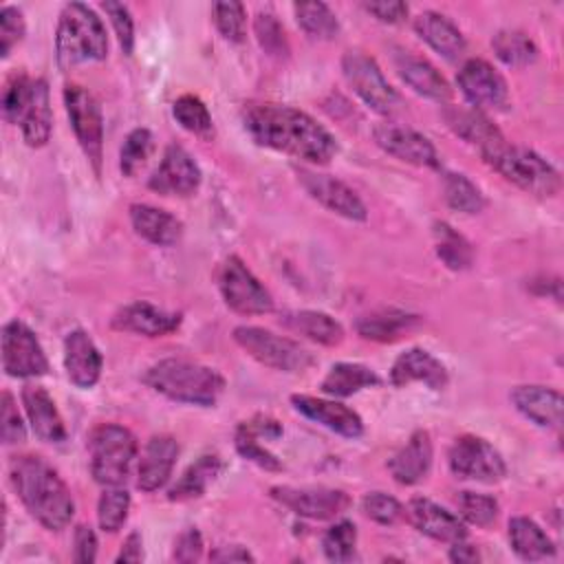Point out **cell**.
Wrapping results in <instances>:
<instances>
[{
	"label": "cell",
	"instance_id": "19",
	"mask_svg": "<svg viewBox=\"0 0 564 564\" xmlns=\"http://www.w3.org/2000/svg\"><path fill=\"white\" fill-rule=\"evenodd\" d=\"M408 522L423 535L436 542H458L467 538V527L460 516L447 511L430 498H412L403 509Z\"/></svg>",
	"mask_w": 564,
	"mask_h": 564
},
{
	"label": "cell",
	"instance_id": "54",
	"mask_svg": "<svg viewBox=\"0 0 564 564\" xmlns=\"http://www.w3.org/2000/svg\"><path fill=\"white\" fill-rule=\"evenodd\" d=\"M364 9L383 24H399L408 18V11H410V7L405 2H399V0L364 2Z\"/></svg>",
	"mask_w": 564,
	"mask_h": 564
},
{
	"label": "cell",
	"instance_id": "33",
	"mask_svg": "<svg viewBox=\"0 0 564 564\" xmlns=\"http://www.w3.org/2000/svg\"><path fill=\"white\" fill-rule=\"evenodd\" d=\"M280 324L322 346H337L344 339V326L324 311H289Z\"/></svg>",
	"mask_w": 564,
	"mask_h": 564
},
{
	"label": "cell",
	"instance_id": "22",
	"mask_svg": "<svg viewBox=\"0 0 564 564\" xmlns=\"http://www.w3.org/2000/svg\"><path fill=\"white\" fill-rule=\"evenodd\" d=\"M104 359L93 337L75 328L64 337V370L70 383L77 388H93L101 377Z\"/></svg>",
	"mask_w": 564,
	"mask_h": 564
},
{
	"label": "cell",
	"instance_id": "38",
	"mask_svg": "<svg viewBox=\"0 0 564 564\" xmlns=\"http://www.w3.org/2000/svg\"><path fill=\"white\" fill-rule=\"evenodd\" d=\"M491 48L496 57L511 68H524L538 59L535 42L518 29H502L491 37Z\"/></svg>",
	"mask_w": 564,
	"mask_h": 564
},
{
	"label": "cell",
	"instance_id": "30",
	"mask_svg": "<svg viewBox=\"0 0 564 564\" xmlns=\"http://www.w3.org/2000/svg\"><path fill=\"white\" fill-rule=\"evenodd\" d=\"M130 223L137 236L156 247H172L183 236V223L174 214L148 203L130 205Z\"/></svg>",
	"mask_w": 564,
	"mask_h": 564
},
{
	"label": "cell",
	"instance_id": "5",
	"mask_svg": "<svg viewBox=\"0 0 564 564\" xmlns=\"http://www.w3.org/2000/svg\"><path fill=\"white\" fill-rule=\"evenodd\" d=\"M55 55L59 68H73L84 62L106 59L108 33L101 18L88 4H64L55 31Z\"/></svg>",
	"mask_w": 564,
	"mask_h": 564
},
{
	"label": "cell",
	"instance_id": "56",
	"mask_svg": "<svg viewBox=\"0 0 564 564\" xmlns=\"http://www.w3.org/2000/svg\"><path fill=\"white\" fill-rule=\"evenodd\" d=\"M212 562H253V553L247 546L240 544H225V546H216L209 553Z\"/></svg>",
	"mask_w": 564,
	"mask_h": 564
},
{
	"label": "cell",
	"instance_id": "46",
	"mask_svg": "<svg viewBox=\"0 0 564 564\" xmlns=\"http://www.w3.org/2000/svg\"><path fill=\"white\" fill-rule=\"evenodd\" d=\"M212 15L218 33L227 42H242L247 35V9L242 2L236 0H223L212 4Z\"/></svg>",
	"mask_w": 564,
	"mask_h": 564
},
{
	"label": "cell",
	"instance_id": "2",
	"mask_svg": "<svg viewBox=\"0 0 564 564\" xmlns=\"http://www.w3.org/2000/svg\"><path fill=\"white\" fill-rule=\"evenodd\" d=\"M9 480L24 509L48 531H62L75 516V500L68 485L37 454L13 456Z\"/></svg>",
	"mask_w": 564,
	"mask_h": 564
},
{
	"label": "cell",
	"instance_id": "39",
	"mask_svg": "<svg viewBox=\"0 0 564 564\" xmlns=\"http://www.w3.org/2000/svg\"><path fill=\"white\" fill-rule=\"evenodd\" d=\"M445 203L460 214H480L485 209V196L480 187L460 172H445L443 176Z\"/></svg>",
	"mask_w": 564,
	"mask_h": 564
},
{
	"label": "cell",
	"instance_id": "7",
	"mask_svg": "<svg viewBox=\"0 0 564 564\" xmlns=\"http://www.w3.org/2000/svg\"><path fill=\"white\" fill-rule=\"evenodd\" d=\"M134 434L117 423H101L88 436L90 474L101 487H123L137 458Z\"/></svg>",
	"mask_w": 564,
	"mask_h": 564
},
{
	"label": "cell",
	"instance_id": "34",
	"mask_svg": "<svg viewBox=\"0 0 564 564\" xmlns=\"http://www.w3.org/2000/svg\"><path fill=\"white\" fill-rule=\"evenodd\" d=\"M379 383L381 379L372 368L355 361H339L330 366V370L319 383V390L333 399H346L359 390L375 388Z\"/></svg>",
	"mask_w": 564,
	"mask_h": 564
},
{
	"label": "cell",
	"instance_id": "45",
	"mask_svg": "<svg viewBox=\"0 0 564 564\" xmlns=\"http://www.w3.org/2000/svg\"><path fill=\"white\" fill-rule=\"evenodd\" d=\"M357 549V527L350 520H339L322 535V551L330 562H350Z\"/></svg>",
	"mask_w": 564,
	"mask_h": 564
},
{
	"label": "cell",
	"instance_id": "31",
	"mask_svg": "<svg viewBox=\"0 0 564 564\" xmlns=\"http://www.w3.org/2000/svg\"><path fill=\"white\" fill-rule=\"evenodd\" d=\"M421 324V317L401 308H377L372 313L361 315L355 322V330L361 339L379 341V344H392L408 333H412Z\"/></svg>",
	"mask_w": 564,
	"mask_h": 564
},
{
	"label": "cell",
	"instance_id": "6",
	"mask_svg": "<svg viewBox=\"0 0 564 564\" xmlns=\"http://www.w3.org/2000/svg\"><path fill=\"white\" fill-rule=\"evenodd\" d=\"M482 161L494 167L505 181L513 183L522 192L538 196V198H551L560 192L562 178L560 172L542 159L535 150L524 145H511L507 139L485 154H480Z\"/></svg>",
	"mask_w": 564,
	"mask_h": 564
},
{
	"label": "cell",
	"instance_id": "26",
	"mask_svg": "<svg viewBox=\"0 0 564 564\" xmlns=\"http://www.w3.org/2000/svg\"><path fill=\"white\" fill-rule=\"evenodd\" d=\"M394 68H397V75L403 79V84H408L416 95L432 99L436 104H445L452 99V88L447 79L425 57H419L408 51H399L394 55Z\"/></svg>",
	"mask_w": 564,
	"mask_h": 564
},
{
	"label": "cell",
	"instance_id": "53",
	"mask_svg": "<svg viewBox=\"0 0 564 564\" xmlns=\"http://www.w3.org/2000/svg\"><path fill=\"white\" fill-rule=\"evenodd\" d=\"M200 555H203V535L196 527H187L174 540L172 560H176V562H196V560H200Z\"/></svg>",
	"mask_w": 564,
	"mask_h": 564
},
{
	"label": "cell",
	"instance_id": "16",
	"mask_svg": "<svg viewBox=\"0 0 564 564\" xmlns=\"http://www.w3.org/2000/svg\"><path fill=\"white\" fill-rule=\"evenodd\" d=\"M203 174L194 156L178 143H170L161 163L148 178V187L161 196H192L200 187Z\"/></svg>",
	"mask_w": 564,
	"mask_h": 564
},
{
	"label": "cell",
	"instance_id": "28",
	"mask_svg": "<svg viewBox=\"0 0 564 564\" xmlns=\"http://www.w3.org/2000/svg\"><path fill=\"white\" fill-rule=\"evenodd\" d=\"M516 410L531 423L544 430H560L562 425V394L546 386H516L511 390Z\"/></svg>",
	"mask_w": 564,
	"mask_h": 564
},
{
	"label": "cell",
	"instance_id": "27",
	"mask_svg": "<svg viewBox=\"0 0 564 564\" xmlns=\"http://www.w3.org/2000/svg\"><path fill=\"white\" fill-rule=\"evenodd\" d=\"M22 405L26 412V419L31 423V430L37 438L46 443H62L66 441V425L64 419L53 401V397L42 386H24L22 388Z\"/></svg>",
	"mask_w": 564,
	"mask_h": 564
},
{
	"label": "cell",
	"instance_id": "17",
	"mask_svg": "<svg viewBox=\"0 0 564 564\" xmlns=\"http://www.w3.org/2000/svg\"><path fill=\"white\" fill-rule=\"evenodd\" d=\"M297 181L304 187V192L313 200H317L322 207H326L328 212H333L341 218H348V220H366L368 218V209H366L364 200L344 181H339L330 174L306 170V167L297 170Z\"/></svg>",
	"mask_w": 564,
	"mask_h": 564
},
{
	"label": "cell",
	"instance_id": "13",
	"mask_svg": "<svg viewBox=\"0 0 564 564\" xmlns=\"http://www.w3.org/2000/svg\"><path fill=\"white\" fill-rule=\"evenodd\" d=\"M2 368L9 377L31 379L48 372V359L35 333L20 319L2 326Z\"/></svg>",
	"mask_w": 564,
	"mask_h": 564
},
{
	"label": "cell",
	"instance_id": "41",
	"mask_svg": "<svg viewBox=\"0 0 564 564\" xmlns=\"http://www.w3.org/2000/svg\"><path fill=\"white\" fill-rule=\"evenodd\" d=\"M172 115L178 121V126L196 137H212L214 134V121L205 106V101L196 95H181L172 104Z\"/></svg>",
	"mask_w": 564,
	"mask_h": 564
},
{
	"label": "cell",
	"instance_id": "35",
	"mask_svg": "<svg viewBox=\"0 0 564 564\" xmlns=\"http://www.w3.org/2000/svg\"><path fill=\"white\" fill-rule=\"evenodd\" d=\"M509 542L513 553L527 562H538L555 555L553 540L538 522L527 516H516L509 520Z\"/></svg>",
	"mask_w": 564,
	"mask_h": 564
},
{
	"label": "cell",
	"instance_id": "24",
	"mask_svg": "<svg viewBox=\"0 0 564 564\" xmlns=\"http://www.w3.org/2000/svg\"><path fill=\"white\" fill-rule=\"evenodd\" d=\"M178 452H181L178 443L170 434L152 436L141 452V460L137 469V487L145 494L161 489L172 476Z\"/></svg>",
	"mask_w": 564,
	"mask_h": 564
},
{
	"label": "cell",
	"instance_id": "42",
	"mask_svg": "<svg viewBox=\"0 0 564 564\" xmlns=\"http://www.w3.org/2000/svg\"><path fill=\"white\" fill-rule=\"evenodd\" d=\"M130 511V494L126 487H104V494L97 502V522L104 531L115 533L119 531Z\"/></svg>",
	"mask_w": 564,
	"mask_h": 564
},
{
	"label": "cell",
	"instance_id": "36",
	"mask_svg": "<svg viewBox=\"0 0 564 564\" xmlns=\"http://www.w3.org/2000/svg\"><path fill=\"white\" fill-rule=\"evenodd\" d=\"M223 458L218 454H203L198 456L174 482V487L167 491L170 500L183 502V500H194L200 498L207 487L220 476L223 471Z\"/></svg>",
	"mask_w": 564,
	"mask_h": 564
},
{
	"label": "cell",
	"instance_id": "48",
	"mask_svg": "<svg viewBox=\"0 0 564 564\" xmlns=\"http://www.w3.org/2000/svg\"><path fill=\"white\" fill-rule=\"evenodd\" d=\"M234 445H236V452H238L245 460H251L253 465H258V467H262V469H269V471H280V469H282V463L275 458V454H271V452L260 443V436L253 434L245 423L238 425L236 436H234Z\"/></svg>",
	"mask_w": 564,
	"mask_h": 564
},
{
	"label": "cell",
	"instance_id": "15",
	"mask_svg": "<svg viewBox=\"0 0 564 564\" xmlns=\"http://www.w3.org/2000/svg\"><path fill=\"white\" fill-rule=\"evenodd\" d=\"M271 498L293 513L311 520H330L350 507V496L333 487H271Z\"/></svg>",
	"mask_w": 564,
	"mask_h": 564
},
{
	"label": "cell",
	"instance_id": "58",
	"mask_svg": "<svg viewBox=\"0 0 564 564\" xmlns=\"http://www.w3.org/2000/svg\"><path fill=\"white\" fill-rule=\"evenodd\" d=\"M447 557H449L452 562H456V564H471V562H478V560H480V553H478V549H476L474 544H469L467 538H465V540L452 542Z\"/></svg>",
	"mask_w": 564,
	"mask_h": 564
},
{
	"label": "cell",
	"instance_id": "14",
	"mask_svg": "<svg viewBox=\"0 0 564 564\" xmlns=\"http://www.w3.org/2000/svg\"><path fill=\"white\" fill-rule=\"evenodd\" d=\"M456 84L463 97L476 110H507L509 108V88L505 77L485 59H467L458 75Z\"/></svg>",
	"mask_w": 564,
	"mask_h": 564
},
{
	"label": "cell",
	"instance_id": "23",
	"mask_svg": "<svg viewBox=\"0 0 564 564\" xmlns=\"http://www.w3.org/2000/svg\"><path fill=\"white\" fill-rule=\"evenodd\" d=\"M447 381L449 375L445 364L423 348H408L394 359L390 368V383L397 388L410 383H425L432 390H443Z\"/></svg>",
	"mask_w": 564,
	"mask_h": 564
},
{
	"label": "cell",
	"instance_id": "4",
	"mask_svg": "<svg viewBox=\"0 0 564 564\" xmlns=\"http://www.w3.org/2000/svg\"><path fill=\"white\" fill-rule=\"evenodd\" d=\"M2 117L20 126L26 145H46L53 130L48 84L42 77H29L24 70L13 73L2 90Z\"/></svg>",
	"mask_w": 564,
	"mask_h": 564
},
{
	"label": "cell",
	"instance_id": "37",
	"mask_svg": "<svg viewBox=\"0 0 564 564\" xmlns=\"http://www.w3.org/2000/svg\"><path fill=\"white\" fill-rule=\"evenodd\" d=\"M434 251L449 271H465L474 262V247L449 223H434Z\"/></svg>",
	"mask_w": 564,
	"mask_h": 564
},
{
	"label": "cell",
	"instance_id": "1",
	"mask_svg": "<svg viewBox=\"0 0 564 564\" xmlns=\"http://www.w3.org/2000/svg\"><path fill=\"white\" fill-rule=\"evenodd\" d=\"M242 123L258 145L313 165H326L337 154V139L293 106L249 101L242 108Z\"/></svg>",
	"mask_w": 564,
	"mask_h": 564
},
{
	"label": "cell",
	"instance_id": "11",
	"mask_svg": "<svg viewBox=\"0 0 564 564\" xmlns=\"http://www.w3.org/2000/svg\"><path fill=\"white\" fill-rule=\"evenodd\" d=\"M225 304L240 315H264L273 311V297L251 269L238 258L227 256L216 273Z\"/></svg>",
	"mask_w": 564,
	"mask_h": 564
},
{
	"label": "cell",
	"instance_id": "52",
	"mask_svg": "<svg viewBox=\"0 0 564 564\" xmlns=\"http://www.w3.org/2000/svg\"><path fill=\"white\" fill-rule=\"evenodd\" d=\"M26 438L24 421L18 412V405L11 397V392H2V443L4 445H18Z\"/></svg>",
	"mask_w": 564,
	"mask_h": 564
},
{
	"label": "cell",
	"instance_id": "49",
	"mask_svg": "<svg viewBox=\"0 0 564 564\" xmlns=\"http://www.w3.org/2000/svg\"><path fill=\"white\" fill-rule=\"evenodd\" d=\"M361 511L377 524L390 527L403 518V505L383 491H370L361 498Z\"/></svg>",
	"mask_w": 564,
	"mask_h": 564
},
{
	"label": "cell",
	"instance_id": "9",
	"mask_svg": "<svg viewBox=\"0 0 564 564\" xmlns=\"http://www.w3.org/2000/svg\"><path fill=\"white\" fill-rule=\"evenodd\" d=\"M64 108L84 156L93 165V172L99 176L104 163V117L99 101L84 86L66 84Z\"/></svg>",
	"mask_w": 564,
	"mask_h": 564
},
{
	"label": "cell",
	"instance_id": "25",
	"mask_svg": "<svg viewBox=\"0 0 564 564\" xmlns=\"http://www.w3.org/2000/svg\"><path fill=\"white\" fill-rule=\"evenodd\" d=\"M443 119L456 137L474 145L480 154L505 141L498 126L482 110L471 106H445Z\"/></svg>",
	"mask_w": 564,
	"mask_h": 564
},
{
	"label": "cell",
	"instance_id": "55",
	"mask_svg": "<svg viewBox=\"0 0 564 564\" xmlns=\"http://www.w3.org/2000/svg\"><path fill=\"white\" fill-rule=\"evenodd\" d=\"M75 562L77 564H93L97 560V535L93 527L88 524H77L75 529Z\"/></svg>",
	"mask_w": 564,
	"mask_h": 564
},
{
	"label": "cell",
	"instance_id": "18",
	"mask_svg": "<svg viewBox=\"0 0 564 564\" xmlns=\"http://www.w3.org/2000/svg\"><path fill=\"white\" fill-rule=\"evenodd\" d=\"M375 143L390 156L416 165V167H438L441 159L434 143L414 128L399 123H379L372 130Z\"/></svg>",
	"mask_w": 564,
	"mask_h": 564
},
{
	"label": "cell",
	"instance_id": "50",
	"mask_svg": "<svg viewBox=\"0 0 564 564\" xmlns=\"http://www.w3.org/2000/svg\"><path fill=\"white\" fill-rule=\"evenodd\" d=\"M101 9H104V13L108 15V20L115 29V35H117V42H119L121 51L126 55H132V51H134V20L130 15V9L121 2H101Z\"/></svg>",
	"mask_w": 564,
	"mask_h": 564
},
{
	"label": "cell",
	"instance_id": "12",
	"mask_svg": "<svg viewBox=\"0 0 564 564\" xmlns=\"http://www.w3.org/2000/svg\"><path fill=\"white\" fill-rule=\"evenodd\" d=\"M449 471L460 480L474 482H500L507 476L502 454L482 436L463 434L458 436L447 454Z\"/></svg>",
	"mask_w": 564,
	"mask_h": 564
},
{
	"label": "cell",
	"instance_id": "57",
	"mask_svg": "<svg viewBox=\"0 0 564 564\" xmlns=\"http://www.w3.org/2000/svg\"><path fill=\"white\" fill-rule=\"evenodd\" d=\"M141 560H143V540H141V533H139V531H132V533H128V538L123 540V544H121L119 555L115 557V562H117V564H121V562H132V564H137V562H141Z\"/></svg>",
	"mask_w": 564,
	"mask_h": 564
},
{
	"label": "cell",
	"instance_id": "40",
	"mask_svg": "<svg viewBox=\"0 0 564 564\" xmlns=\"http://www.w3.org/2000/svg\"><path fill=\"white\" fill-rule=\"evenodd\" d=\"M293 13L300 29L313 40H333L339 33V20L324 2H295Z\"/></svg>",
	"mask_w": 564,
	"mask_h": 564
},
{
	"label": "cell",
	"instance_id": "21",
	"mask_svg": "<svg viewBox=\"0 0 564 564\" xmlns=\"http://www.w3.org/2000/svg\"><path fill=\"white\" fill-rule=\"evenodd\" d=\"M291 403L302 416L328 427L330 432H335L339 436L357 438V436L364 434L361 416L352 408H348V405H344L335 399H319V397H311V394H293Z\"/></svg>",
	"mask_w": 564,
	"mask_h": 564
},
{
	"label": "cell",
	"instance_id": "43",
	"mask_svg": "<svg viewBox=\"0 0 564 564\" xmlns=\"http://www.w3.org/2000/svg\"><path fill=\"white\" fill-rule=\"evenodd\" d=\"M456 509L463 522L474 524V527H489L498 518V500L487 494H476V491H458L456 496Z\"/></svg>",
	"mask_w": 564,
	"mask_h": 564
},
{
	"label": "cell",
	"instance_id": "10",
	"mask_svg": "<svg viewBox=\"0 0 564 564\" xmlns=\"http://www.w3.org/2000/svg\"><path fill=\"white\" fill-rule=\"evenodd\" d=\"M341 73L352 93L375 112L392 115L401 106L399 93L388 84L375 57L364 51H346L341 57Z\"/></svg>",
	"mask_w": 564,
	"mask_h": 564
},
{
	"label": "cell",
	"instance_id": "44",
	"mask_svg": "<svg viewBox=\"0 0 564 564\" xmlns=\"http://www.w3.org/2000/svg\"><path fill=\"white\" fill-rule=\"evenodd\" d=\"M154 148V137L148 128H134L123 139V145L119 150V170L123 176H134L141 165L148 161L150 152Z\"/></svg>",
	"mask_w": 564,
	"mask_h": 564
},
{
	"label": "cell",
	"instance_id": "32",
	"mask_svg": "<svg viewBox=\"0 0 564 564\" xmlns=\"http://www.w3.org/2000/svg\"><path fill=\"white\" fill-rule=\"evenodd\" d=\"M432 438L430 432L416 430L408 443L388 460V469L399 485L421 482L432 467Z\"/></svg>",
	"mask_w": 564,
	"mask_h": 564
},
{
	"label": "cell",
	"instance_id": "47",
	"mask_svg": "<svg viewBox=\"0 0 564 564\" xmlns=\"http://www.w3.org/2000/svg\"><path fill=\"white\" fill-rule=\"evenodd\" d=\"M253 31L260 48L271 57H286L289 55V40L284 26L271 11H260L253 20Z\"/></svg>",
	"mask_w": 564,
	"mask_h": 564
},
{
	"label": "cell",
	"instance_id": "29",
	"mask_svg": "<svg viewBox=\"0 0 564 564\" xmlns=\"http://www.w3.org/2000/svg\"><path fill=\"white\" fill-rule=\"evenodd\" d=\"M414 31L430 48H434L447 62H458L465 55L467 42L460 29L438 11L419 13L414 18Z\"/></svg>",
	"mask_w": 564,
	"mask_h": 564
},
{
	"label": "cell",
	"instance_id": "51",
	"mask_svg": "<svg viewBox=\"0 0 564 564\" xmlns=\"http://www.w3.org/2000/svg\"><path fill=\"white\" fill-rule=\"evenodd\" d=\"M26 33L24 15L18 7H2L0 9V57H9L13 46L22 42Z\"/></svg>",
	"mask_w": 564,
	"mask_h": 564
},
{
	"label": "cell",
	"instance_id": "8",
	"mask_svg": "<svg viewBox=\"0 0 564 564\" xmlns=\"http://www.w3.org/2000/svg\"><path fill=\"white\" fill-rule=\"evenodd\" d=\"M234 341L258 364L280 372H304L315 364L300 341L260 326H236Z\"/></svg>",
	"mask_w": 564,
	"mask_h": 564
},
{
	"label": "cell",
	"instance_id": "20",
	"mask_svg": "<svg viewBox=\"0 0 564 564\" xmlns=\"http://www.w3.org/2000/svg\"><path fill=\"white\" fill-rule=\"evenodd\" d=\"M183 322L181 313L159 308L150 302L137 300L126 306H121L112 315V328L121 333H132V335H143V337H165L174 333Z\"/></svg>",
	"mask_w": 564,
	"mask_h": 564
},
{
	"label": "cell",
	"instance_id": "3",
	"mask_svg": "<svg viewBox=\"0 0 564 564\" xmlns=\"http://www.w3.org/2000/svg\"><path fill=\"white\" fill-rule=\"evenodd\" d=\"M143 383L170 401L212 408L225 390V377L198 361L167 357L143 372Z\"/></svg>",
	"mask_w": 564,
	"mask_h": 564
}]
</instances>
